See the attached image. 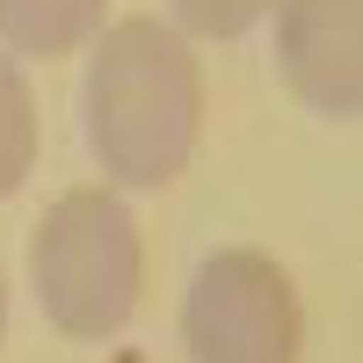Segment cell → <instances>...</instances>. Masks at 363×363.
I'll list each match as a JSON object with an SVG mask.
<instances>
[{
  "instance_id": "277c9868",
  "label": "cell",
  "mask_w": 363,
  "mask_h": 363,
  "mask_svg": "<svg viewBox=\"0 0 363 363\" xmlns=\"http://www.w3.org/2000/svg\"><path fill=\"white\" fill-rule=\"evenodd\" d=\"M277 73L313 116L356 124L363 109V0H269Z\"/></svg>"
},
{
  "instance_id": "7a4b0ae2",
  "label": "cell",
  "mask_w": 363,
  "mask_h": 363,
  "mask_svg": "<svg viewBox=\"0 0 363 363\" xmlns=\"http://www.w3.org/2000/svg\"><path fill=\"white\" fill-rule=\"evenodd\" d=\"M29 284L58 335L109 342L138 313L145 284V240L131 203L116 189H66L29 240Z\"/></svg>"
},
{
  "instance_id": "8992f818",
  "label": "cell",
  "mask_w": 363,
  "mask_h": 363,
  "mask_svg": "<svg viewBox=\"0 0 363 363\" xmlns=\"http://www.w3.org/2000/svg\"><path fill=\"white\" fill-rule=\"evenodd\" d=\"M37 167V95L8 51H0V196H15Z\"/></svg>"
},
{
  "instance_id": "6da1fadb",
  "label": "cell",
  "mask_w": 363,
  "mask_h": 363,
  "mask_svg": "<svg viewBox=\"0 0 363 363\" xmlns=\"http://www.w3.org/2000/svg\"><path fill=\"white\" fill-rule=\"evenodd\" d=\"M87 153L116 189H167L203 131V66L174 22L131 15L102 29L80 80Z\"/></svg>"
},
{
  "instance_id": "5b68a950",
  "label": "cell",
  "mask_w": 363,
  "mask_h": 363,
  "mask_svg": "<svg viewBox=\"0 0 363 363\" xmlns=\"http://www.w3.org/2000/svg\"><path fill=\"white\" fill-rule=\"evenodd\" d=\"M109 0H0V44L29 58H66L102 29Z\"/></svg>"
},
{
  "instance_id": "ba28073f",
  "label": "cell",
  "mask_w": 363,
  "mask_h": 363,
  "mask_svg": "<svg viewBox=\"0 0 363 363\" xmlns=\"http://www.w3.org/2000/svg\"><path fill=\"white\" fill-rule=\"evenodd\" d=\"M0 342H8V277H0Z\"/></svg>"
},
{
  "instance_id": "3957f363",
  "label": "cell",
  "mask_w": 363,
  "mask_h": 363,
  "mask_svg": "<svg viewBox=\"0 0 363 363\" xmlns=\"http://www.w3.org/2000/svg\"><path fill=\"white\" fill-rule=\"evenodd\" d=\"M306 306L262 247H218L196 262L182 298V356L189 363H298Z\"/></svg>"
},
{
  "instance_id": "52a82bcc",
  "label": "cell",
  "mask_w": 363,
  "mask_h": 363,
  "mask_svg": "<svg viewBox=\"0 0 363 363\" xmlns=\"http://www.w3.org/2000/svg\"><path fill=\"white\" fill-rule=\"evenodd\" d=\"M167 8H174V29L211 37V44H233V37H247V29L269 15V0H167Z\"/></svg>"
}]
</instances>
